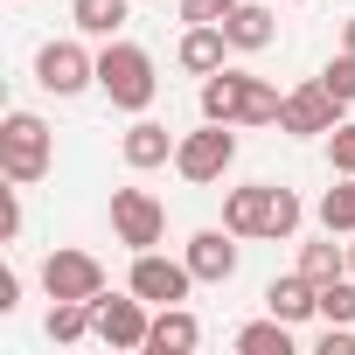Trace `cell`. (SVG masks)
Listing matches in <instances>:
<instances>
[{"label": "cell", "instance_id": "6da1fadb", "mask_svg": "<svg viewBox=\"0 0 355 355\" xmlns=\"http://www.w3.org/2000/svg\"><path fill=\"white\" fill-rule=\"evenodd\" d=\"M300 223H306V209H300V196L279 189V182H244V189L223 196V230H237V237H272V244H286V237H300Z\"/></svg>", "mask_w": 355, "mask_h": 355}, {"label": "cell", "instance_id": "7a4b0ae2", "mask_svg": "<svg viewBox=\"0 0 355 355\" xmlns=\"http://www.w3.org/2000/svg\"><path fill=\"white\" fill-rule=\"evenodd\" d=\"M202 119H216V125H279V91L265 84V77H251V70H216V77H202Z\"/></svg>", "mask_w": 355, "mask_h": 355}, {"label": "cell", "instance_id": "3957f363", "mask_svg": "<svg viewBox=\"0 0 355 355\" xmlns=\"http://www.w3.org/2000/svg\"><path fill=\"white\" fill-rule=\"evenodd\" d=\"M98 91L112 98V112H132V119H139V112L160 98L153 56H146L139 42H119V35H112V42L98 49Z\"/></svg>", "mask_w": 355, "mask_h": 355}, {"label": "cell", "instance_id": "277c9868", "mask_svg": "<svg viewBox=\"0 0 355 355\" xmlns=\"http://www.w3.org/2000/svg\"><path fill=\"white\" fill-rule=\"evenodd\" d=\"M49 167H56V132H49V119H42V112H8V119H0V174L21 182V189H35Z\"/></svg>", "mask_w": 355, "mask_h": 355}, {"label": "cell", "instance_id": "5b68a950", "mask_svg": "<svg viewBox=\"0 0 355 355\" xmlns=\"http://www.w3.org/2000/svg\"><path fill=\"white\" fill-rule=\"evenodd\" d=\"M230 160H237V132L216 125V119H202V132H182V146H174V174H182V182H196V189L223 182Z\"/></svg>", "mask_w": 355, "mask_h": 355}, {"label": "cell", "instance_id": "8992f818", "mask_svg": "<svg viewBox=\"0 0 355 355\" xmlns=\"http://www.w3.org/2000/svg\"><path fill=\"white\" fill-rule=\"evenodd\" d=\"M146 327H153V306L125 286V293H98L91 300V334L105 341V348H119V355H132V348H146Z\"/></svg>", "mask_w": 355, "mask_h": 355}, {"label": "cell", "instance_id": "52a82bcc", "mask_svg": "<svg viewBox=\"0 0 355 355\" xmlns=\"http://www.w3.org/2000/svg\"><path fill=\"white\" fill-rule=\"evenodd\" d=\"M341 98L320 84V77H306V84H293L286 91V105H279V132H293V139H327L334 125H341Z\"/></svg>", "mask_w": 355, "mask_h": 355}, {"label": "cell", "instance_id": "ba28073f", "mask_svg": "<svg viewBox=\"0 0 355 355\" xmlns=\"http://www.w3.org/2000/svg\"><path fill=\"white\" fill-rule=\"evenodd\" d=\"M35 84H42L49 98H77V91L98 84V56H91L84 42H42V49H35Z\"/></svg>", "mask_w": 355, "mask_h": 355}, {"label": "cell", "instance_id": "9c48e42d", "mask_svg": "<svg viewBox=\"0 0 355 355\" xmlns=\"http://www.w3.org/2000/svg\"><path fill=\"white\" fill-rule=\"evenodd\" d=\"M112 237H119L125 251H160L167 209H160L146 189H112Z\"/></svg>", "mask_w": 355, "mask_h": 355}, {"label": "cell", "instance_id": "30bf717a", "mask_svg": "<svg viewBox=\"0 0 355 355\" xmlns=\"http://www.w3.org/2000/svg\"><path fill=\"white\" fill-rule=\"evenodd\" d=\"M146 306H182L196 293V272L189 258H160V251H132V279H125Z\"/></svg>", "mask_w": 355, "mask_h": 355}, {"label": "cell", "instance_id": "8fae6325", "mask_svg": "<svg viewBox=\"0 0 355 355\" xmlns=\"http://www.w3.org/2000/svg\"><path fill=\"white\" fill-rule=\"evenodd\" d=\"M42 293H49V300H98V293H105V265H98L91 251H70V244H63V251L42 258Z\"/></svg>", "mask_w": 355, "mask_h": 355}, {"label": "cell", "instance_id": "7c38bea8", "mask_svg": "<svg viewBox=\"0 0 355 355\" xmlns=\"http://www.w3.org/2000/svg\"><path fill=\"white\" fill-rule=\"evenodd\" d=\"M182 258H189L196 286H230V279H237V258H244V251H237V230H196Z\"/></svg>", "mask_w": 355, "mask_h": 355}, {"label": "cell", "instance_id": "4fadbf2b", "mask_svg": "<svg viewBox=\"0 0 355 355\" xmlns=\"http://www.w3.org/2000/svg\"><path fill=\"white\" fill-rule=\"evenodd\" d=\"M174 146H182V139H174L160 119H146V112H139V119L125 125V139H119V153H125V167H132V174H146V167H167V160H174Z\"/></svg>", "mask_w": 355, "mask_h": 355}, {"label": "cell", "instance_id": "5bb4252c", "mask_svg": "<svg viewBox=\"0 0 355 355\" xmlns=\"http://www.w3.org/2000/svg\"><path fill=\"white\" fill-rule=\"evenodd\" d=\"M202 348V320L189 306H153V327H146V355H196Z\"/></svg>", "mask_w": 355, "mask_h": 355}, {"label": "cell", "instance_id": "9a60e30c", "mask_svg": "<svg viewBox=\"0 0 355 355\" xmlns=\"http://www.w3.org/2000/svg\"><path fill=\"white\" fill-rule=\"evenodd\" d=\"M223 56H230V35H223L216 21L182 28V49H174V63H182L189 77H216V70H223Z\"/></svg>", "mask_w": 355, "mask_h": 355}, {"label": "cell", "instance_id": "2e32d148", "mask_svg": "<svg viewBox=\"0 0 355 355\" xmlns=\"http://www.w3.org/2000/svg\"><path fill=\"white\" fill-rule=\"evenodd\" d=\"M265 313H279V320H293V327H300V320H313V313H320V286H313L306 272H279V279L265 286Z\"/></svg>", "mask_w": 355, "mask_h": 355}, {"label": "cell", "instance_id": "e0dca14e", "mask_svg": "<svg viewBox=\"0 0 355 355\" xmlns=\"http://www.w3.org/2000/svg\"><path fill=\"white\" fill-rule=\"evenodd\" d=\"M223 35H230V49H237V56H258V49H272V42H279V15L265 8V0H244V8L223 21Z\"/></svg>", "mask_w": 355, "mask_h": 355}, {"label": "cell", "instance_id": "ac0fdd59", "mask_svg": "<svg viewBox=\"0 0 355 355\" xmlns=\"http://www.w3.org/2000/svg\"><path fill=\"white\" fill-rule=\"evenodd\" d=\"M237 355H293V320H279V313L244 320L237 327Z\"/></svg>", "mask_w": 355, "mask_h": 355}, {"label": "cell", "instance_id": "d6986e66", "mask_svg": "<svg viewBox=\"0 0 355 355\" xmlns=\"http://www.w3.org/2000/svg\"><path fill=\"white\" fill-rule=\"evenodd\" d=\"M125 0H77V8H70V21H77V35H98V42H112L119 28H125Z\"/></svg>", "mask_w": 355, "mask_h": 355}, {"label": "cell", "instance_id": "ffe728a7", "mask_svg": "<svg viewBox=\"0 0 355 355\" xmlns=\"http://www.w3.org/2000/svg\"><path fill=\"white\" fill-rule=\"evenodd\" d=\"M320 230L355 237V174H334V189L320 196Z\"/></svg>", "mask_w": 355, "mask_h": 355}, {"label": "cell", "instance_id": "44dd1931", "mask_svg": "<svg viewBox=\"0 0 355 355\" xmlns=\"http://www.w3.org/2000/svg\"><path fill=\"white\" fill-rule=\"evenodd\" d=\"M300 272H306L313 286L348 279V244H334V230H327V244H300Z\"/></svg>", "mask_w": 355, "mask_h": 355}, {"label": "cell", "instance_id": "7402d4cb", "mask_svg": "<svg viewBox=\"0 0 355 355\" xmlns=\"http://www.w3.org/2000/svg\"><path fill=\"white\" fill-rule=\"evenodd\" d=\"M42 334H49V341H84V334H91V300H49Z\"/></svg>", "mask_w": 355, "mask_h": 355}, {"label": "cell", "instance_id": "603a6c76", "mask_svg": "<svg viewBox=\"0 0 355 355\" xmlns=\"http://www.w3.org/2000/svg\"><path fill=\"white\" fill-rule=\"evenodd\" d=\"M320 320H334V327H355V272L320 286Z\"/></svg>", "mask_w": 355, "mask_h": 355}, {"label": "cell", "instance_id": "cb8c5ba5", "mask_svg": "<svg viewBox=\"0 0 355 355\" xmlns=\"http://www.w3.org/2000/svg\"><path fill=\"white\" fill-rule=\"evenodd\" d=\"M327 167H334V174H355V119H341V125L327 132Z\"/></svg>", "mask_w": 355, "mask_h": 355}, {"label": "cell", "instance_id": "d4e9b609", "mask_svg": "<svg viewBox=\"0 0 355 355\" xmlns=\"http://www.w3.org/2000/svg\"><path fill=\"white\" fill-rule=\"evenodd\" d=\"M320 84H327V91H334V98H341V105H355V56H348V49H341V56H334V63H327V70H320Z\"/></svg>", "mask_w": 355, "mask_h": 355}, {"label": "cell", "instance_id": "484cf974", "mask_svg": "<svg viewBox=\"0 0 355 355\" xmlns=\"http://www.w3.org/2000/svg\"><path fill=\"white\" fill-rule=\"evenodd\" d=\"M237 8H244V0H182V21H189V28H196V21H216V28H223Z\"/></svg>", "mask_w": 355, "mask_h": 355}, {"label": "cell", "instance_id": "4316f807", "mask_svg": "<svg viewBox=\"0 0 355 355\" xmlns=\"http://www.w3.org/2000/svg\"><path fill=\"white\" fill-rule=\"evenodd\" d=\"M0 237H8V244L21 237V182H15L8 196H0Z\"/></svg>", "mask_w": 355, "mask_h": 355}, {"label": "cell", "instance_id": "83f0119b", "mask_svg": "<svg viewBox=\"0 0 355 355\" xmlns=\"http://www.w3.org/2000/svg\"><path fill=\"white\" fill-rule=\"evenodd\" d=\"M313 348H320V355H355V327H334V320H327Z\"/></svg>", "mask_w": 355, "mask_h": 355}, {"label": "cell", "instance_id": "f1b7e54d", "mask_svg": "<svg viewBox=\"0 0 355 355\" xmlns=\"http://www.w3.org/2000/svg\"><path fill=\"white\" fill-rule=\"evenodd\" d=\"M21 306V272L8 265V272H0V313H15Z\"/></svg>", "mask_w": 355, "mask_h": 355}, {"label": "cell", "instance_id": "f546056e", "mask_svg": "<svg viewBox=\"0 0 355 355\" xmlns=\"http://www.w3.org/2000/svg\"><path fill=\"white\" fill-rule=\"evenodd\" d=\"M341 49H348V56H355V15H348V21H341Z\"/></svg>", "mask_w": 355, "mask_h": 355}, {"label": "cell", "instance_id": "4dcf8cb0", "mask_svg": "<svg viewBox=\"0 0 355 355\" xmlns=\"http://www.w3.org/2000/svg\"><path fill=\"white\" fill-rule=\"evenodd\" d=\"M348 272H355V237H348Z\"/></svg>", "mask_w": 355, "mask_h": 355}]
</instances>
